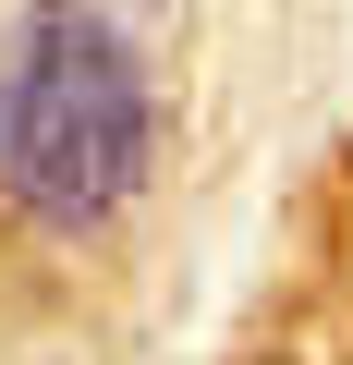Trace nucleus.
Returning a JSON list of instances; mask_svg holds the SVG:
<instances>
[{"instance_id":"nucleus-1","label":"nucleus","mask_w":353,"mask_h":365,"mask_svg":"<svg viewBox=\"0 0 353 365\" xmlns=\"http://www.w3.org/2000/svg\"><path fill=\"white\" fill-rule=\"evenodd\" d=\"M158 170V73L110 0H25L0 37V207L98 244Z\"/></svg>"}]
</instances>
